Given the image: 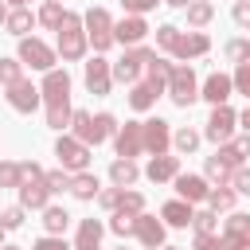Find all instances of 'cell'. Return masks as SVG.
I'll list each match as a JSON object with an SVG mask.
<instances>
[{
  "label": "cell",
  "mask_w": 250,
  "mask_h": 250,
  "mask_svg": "<svg viewBox=\"0 0 250 250\" xmlns=\"http://www.w3.org/2000/svg\"><path fill=\"white\" fill-rule=\"evenodd\" d=\"M39 16H31L27 8H12L8 12V20H4V27H8V35H16V39H23L27 31H31V23H35Z\"/></svg>",
  "instance_id": "d4e9b609"
},
{
  "label": "cell",
  "mask_w": 250,
  "mask_h": 250,
  "mask_svg": "<svg viewBox=\"0 0 250 250\" xmlns=\"http://www.w3.org/2000/svg\"><path fill=\"white\" fill-rule=\"evenodd\" d=\"M74 250H102V223H98V219H82V223H78Z\"/></svg>",
  "instance_id": "603a6c76"
},
{
  "label": "cell",
  "mask_w": 250,
  "mask_h": 250,
  "mask_svg": "<svg viewBox=\"0 0 250 250\" xmlns=\"http://www.w3.org/2000/svg\"><path fill=\"white\" fill-rule=\"evenodd\" d=\"M70 133H74L78 141L94 145V113H86V109H74V117H70Z\"/></svg>",
  "instance_id": "83f0119b"
},
{
  "label": "cell",
  "mask_w": 250,
  "mask_h": 250,
  "mask_svg": "<svg viewBox=\"0 0 250 250\" xmlns=\"http://www.w3.org/2000/svg\"><path fill=\"white\" fill-rule=\"evenodd\" d=\"M156 43H160L164 51H176V43H180V27H176V23H160V27H156Z\"/></svg>",
  "instance_id": "60d3db41"
},
{
  "label": "cell",
  "mask_w": 250,
  "mask_h": 250,
  "mask_svg": "<svg viewBox=\"0 0 250 250\" xmlns=\"http://www.w3.org/2000/svg\"><path fill=\"white\" fill-rule=\"evenodd\" d=\"M8 12H12V8H8V4H4V0H0V23H4V20H8Z\"/></svg>",
  "instance_id": "11a10c76"
},
{
  "label": "cell",
  "mask_w": 250,
  "mask_h": 250,
  "mask_svg": "<svg viewBox=\"0 0 250 250\" xmlns=\"http://www.w3.org/2000/svg\"><path fill=\"white\" fill-rule=\"evenodd\" d=\"M230 16H234V23H238V27H250V0H238Z\"/></svg>",
  "instance_id": "f907efd6"
},
{
  "label": "cell",
  "mask_w": 250,
  "mask_h": 250,
  "mask_svg": "<svg viewBox=\"0 0 250 250\" xmlns=\"http://www.w3.org/2000/svg\"><path fill=\"white\" fill-rule=\"evenodd\" d=\"M47 184H51V191H70V172L66 168H59V172H47Z\"/></svg>",
  "instance_id": "681fc988"
},
{
  "label": "cell",
  "mask_w": 250,
  "mask_h": 250,
  "mask_svg": "<svg viewBox=\"0 0 250 250\" xmlns=\"http://www.w3.org/2000/svg\"><path fill=\"white\" fill-rule=\"evenodd\" d=\"M191 227H195V234H215V227H219V211H195V219H191Z\"/></svg>",
  "instance_id": "8d00e7d4"
},
{
  "label": "cell",
  "mask_w": 250,
  "mask_h": 250,
  "mask_svg": "<svg viewBox=\"0 0 250 250\" xmlns=\"http://www.w3.org/2000/svg\"><path fill=\"white\" fill-rule=\"evenodd\" d=\"M160 250H176V246H160Z\"/></svg>",
  "instance_id": "94428289"
},
{
  "label": "cell",
  "mask_w": 250,
  "mask_h": 250,
  "mask_svg": "<svg viewBox=\"0 0 250 250\" xmlns=\"http://www.w3.org/2000/svg\"><path fill=\"white\" fill-rule=\"evenodd\" d=\"M8 4H12V8H27L31 0H8Z\"/></svg>",
  "instance_id": "6f0895ef"
},
{
  "label": "cell",
  "mask_w": 250,
  "mask_h": 250,
  "mask_svg": "<svg viewBox=\"0 0 250 250\" xmlns=\"http://www.w3.org/2000/svg\"><path fill=\"white\" fill-rule=\"evenodd\" d=\"M16 191H20V207H27V211H43V207L51 203V184H47V176L23 180Z\"/></svg>",
  "instance_id": "7c38bea8"
},
{
  "label": "cell",
  "mask_w": 250,
  "mask_h": 250,
  "mask_svg": "<svg viewBox=\"0 0 250 250\" xmlns=\"http://www.w3.org/2000/svg\"><path fill=\"white\" fill-rule=\"evenodd\" d=\"M43 105H47V125L51 129H66L70 125V117H74V109H70V74L66 70H47L43 74Z\"/></svg>",
  "instance_id": "6da1fadb"
},
{
  "label": "cell",
  "mask_w": 250,
  "mask_h": 250,
  "mask_svg": "<svg viewBox=\"0 0 250 250\" xmlns=\"http://www.w3.org/2000/svg\"><path fill=\"white\" fill-rule=\"evenodd\" d=\"M4 98H8V105H12L16 113H31V109L43 102V90H39L35 82L20 78V82H12V86H8V94H4Z\"/></svg>",
  "instance_id": "30bf717a"
},
{
  "label": "cell",
  "mask_w": 250,
  "mask_h": 250,
  "mask_svg": "<svg viewBox=\"0 0 250 250\" xmlns=\"http://www.w3.org/2000/svg\"><path fill=\"white\" fill-rule=\"evenodd\" d=\"M164 94V86H156V82H148V78H141V82H133L129 86V105L137 109V113H145V109H152L156 105V98Z\"/></svg>",
  "instance_id": "e0dca14e"
},
{
  "label": "cell",
  "mask_w": 250,
  "mask_h": 250,
  "mask_svg": "<svg viewBox=\"0 0 250 250\" xmlns=\"http://www.w3.org/2000/svg\"><path fill=\"white\" fill-rule=\"evenodd\" d=\"M55 156H59V164L74 176V172H86V168H90V156H94V152H90V145H86V141H78L74 133H70V137L62 133V137H59V145H55Z\"/></svg>",
  "instance_id": "277c9868"
},
{
  "label": "cell",
  "mask_w": 250,
  "mask_h": 250,
  "mask_svg": "<svg viewBox=\"0 0 250 250\" xmlns=\"http://www.w3.org/2000/svg\"><path fill=\"white\" fill-rule=\"evenodd\" d=\"M156 51H148V47H129L125 55H121V62H113V82H125V86H133V82H141V70L148 66V59H152Z\"/></svg>",
  "instance_id": "5b68a950"
},
{
  "label": "cell",
  "mask_w": 250,
  "mask_h": 250,
  "mask_svg": "<svg viewBox=\"0 0 250 250\" xmlns=\"http://www.w3.org/2000/svg\"><path fill=\"white\" fill-rule=\"evenodd\" d=\"M23 78V62L20 59H0V86H12Z\"/></svg>",
  "instance_id": "f35d334b"
},
{
  "label": "cell",
  "mask_w": 250,
  "mask_h": 250,
  "mask_svg": "<svg viewBox=\"0 0 250 250\" xmlns=\"http://www.w3.org/2000/svg\"><path fill=\"white\" fill-rule=\"evenodd\" d=\"M230 145H234V148H238V152H242V160H246V156H250V133H246V137H238V141H230Z\"/></svg>",
  "instance_id": "816d5d0a"
},
{
  "label": "cell",
  "mask_w": 250,
  "mask_h": 250,
  "mask_svg": "<svg viewBox=\"0 0 250 250\" xmlns=\"http://www.w3.org/2000/svg\"><path fill=\"white\" fill-rule=\"evenodd\" d=\"M168 98L188 109L195 98H199V82H195V70L191 66H172V78H168Z\"/></svg>",
  "instance_id": "52a82bcc"
},
{
  "label": "cell",
  "mask_w": 250,
  "mask_h": 250,
  "mask_svg": "<svg viewBox=\"0 0 250 250\" xmlns=\"http://www.w3.org/2000/svg\"><path fill=\"white\" fill-rule=\"evenodd\" d=\"M172 66H176V62H168V59H160V55H152V59H148V66H145V78L168 90V78H172Z\"/></svg>",
  "instance_id": "484cf974"
},
{
  "label": "cell",
  "mask_w": 250,
  "mask_h": 250,
  "mask_svg": "<svg viewBox=\"0 0 250 250\" xmlns=\"http://www.w3.org/2000/svg\"><path fill=\"white\" fill-rule=\"evenodd\" d=\"M207 51H211V39H207L203 31H188V35H180V43H176L172 55L188 62V59H199V55H207Z\"/></svg>",
  "instance_id": "d6986e66"
},
{
  "label": "cell",
  "mask_w": 250,
  "mask_h": 250,
  "mask_svg": "<svg viewBox=\"0 0 250 250\" xmlns=\"http://www.w3.org/2000/svg\"><path fill=\"white\" fill-rule=\"evenodd\" d=\"M238 125H242V129H246V133H250V105H246V109H242V113H238Z\"/></svg>",
  "instance_id": "f5cc1de1"
},
{
  "label": "cell",
  "mask_w": 250,
  "mask_h": 250,
  "mask_svg": "<svg viewBox=\"0 0 250 250\" xmlns=\"http://www.w3.org/2000/svg\"><path fill=\"white\" fill-rule=\"evenodd\" d=\"M230 94H234V78H230V74H219V70H215V74H207V78H203L199 98H207L211 105H223Z\"/></svg>",
  "instance_id": "9a60e30c"
},
{
  "label": "cell",
  "mask_w": 250,
  "mask_h": 250,
  "mask_svg": "<svg viewBox=\"0 0 250 250\" xmlns=\"http://www.w3.org/2000/svg\"><path fill=\"white\" fill-rule=\"evenodd\" d=\"M172 184H176L180 199H188V203H203V199L211 195V184H207V176H195V172H180Z\"/></svg>",
  "instance_id": "4fadbf2b"
},
{
  "label": "cell",
  "mask_w": 250,
  "mask_h": 250,
  "mask_svg": "<svg viewBox=\"0 0 250 250\" xmlns=\"http://www.w3.org/2000/svg\"><path fill=\"white\" fill-rule=\"evenodd\" d=\"M164 4H172V8H188L191 0H164Z\"/></svg>",
  "instance_id": "9f6ffc18"
},
{
  "label": "cell",
  "mask_w": 250,
  "mask_h": 250,
  "mask_svg": "<svg viewBox=\"0 0 250 250\" xmlns=\"http://www.w3.org/2000/svg\"><path fill=\"white\" fill-rule=\"evenodd\" d=\"M145 176L152 180V184H164V180H176L180 176V156H152L148 160V168H145Z\"/></svg>",
  "instance_id": "ffe728a7"
},
{
  "label": "cell",
  "mask_w": 250,
  "mask_h": 250,
  "mask_svg": "<svg viewBox=\"0 0 250 250\" xmlns=\"http://www.w3.org/2000/svg\"><path fill=\"white\" fill-rule=\"evenodd\" d=\"M137 180H141V168H137L129 156H117V160L109 164V184H113V188H133Z\"/></svg>",
  "instance_id": "44dd1931"
},
{
  "label": "cell",
  "mask_w": 250,
  "mask_h": 250,
  "mask_svg": "<svg viewBox=\"0 0 250 250\" xmlns=\"http://www.w3.org/2000/svg\"><path fill=\"white\" fill-rule=\"evenodd\" d=\"M16 59H20L23 66H31V70H43V74H47V70H55V59H59V55H55L43 39L23 35V39H20V55H16Z\"/></svg>",
  "instance_id": "8992f818"
},
{
  "label": "cell",
  "mask_w": 250,
  "mask_h": 250,
  "mask_svg": "<svg viewBox=\"0 0 250 250\" xmlns=\"http://www.w3.org/2000/svg\"><path fill=\"white\" fill-rule=\"evenodd\" d=\"M195 250H230L223 234H195Z\"/></svg>",
  "instance_id": "7bdbcfd3"
},
{
  "label": "cell",
  "mask_w": 250,
  "mask_h": 250,
  "mask_svg": "<svg viewBox=\"0 0 250 250\" xmlns=\"http://www.w3.org/2000/svg\"><path fill=\"white\" fill-rule=\"evenodd\" d=\"M20 184H23V164L0 160V188H20Z\"/></svg>",
  "instance_id": "74e56055"
},
{
  "label": "cell",
  "mask_w": 250,
  "mask_h": 250,
  "mask_svg": "<svg viewBox=\"0 0 250 250\" xmlns=\"http://www.w3.org/2000/svg\"><path fill=\"white\" fill-rule=\"evenodd\" d=\"M223 238H227V246H230V242H242V238H250V215L234 211V215L227 219V230H223Z\"/></svg>",
  "instance_id": "4316f807"
},
{
  "label": "cell",
  "mask_w": 250,
  "mask_h": 250,
  "mask_svg": "<svg viewBox=\"0 0 250 250\" xmlns=\"http://www.w3.org/2000/svg\"><path fill=\"white\" fill-rule=\"evenodd\" d=\"M160 0H121V8L129 12V16H145V12H152Z\"/></svg>",
  "instance_id": "c3c4849f"
},
{
  "label": "cell",
  "mask_w": 250,
  "mask_h": 250,
  "mask_svg": "<svg viewBox=\"0 0 250 250\" xmlns=\"http://www.w3.org/2000/svg\"><path fill=\"white\" fill-rule=\"evenodd\" d=\"M86 47H90V35H86L82 16L66 12L62 23H59V55H62V62H78L86 55Z\"/></svg>",
  "instance_id": "7a4b0ae2"
},
{
  "label": "cell",
  "mask_w": 250,
  "mask_h": 250,
  "mask_svg": "<svg viewBox=\"0 0 250 250\" xmlns=\"http://www.w3.org/2000/svg\"><path fill=\"white\" fill-rule=\"evenodd\" d=\"M172 148L184 152V156L195 152V148H199V133H195V129H176V133H172Z\"/></svg>",
  "instance_id": "d6a6232c"
},
{
  "label": "cell",
  "mask_w": 250,
  "mask_h": 250,
  "mask_svg": "<svg viewBox=\"0 0 250 250\" xmlns=\"http://www.w3.org/2000/svg\"><path fill=\"white\" fill-rule=\"evenodd\" d=\"M223 55H227V62H250V39H230L227 47H223Z\"/></svg>",
  "instance_id": "836d02e7"
},
{
  "label": "cell",
  "mask_w": 250,
  "mask_h": 250,
  "mask_svg": "<svg viewBox=\"0 0 250 250\" xmlns=\"http://www.w3.org/2000/svg\"><path fill=\"white\" fill-rule=\"evenodd\" d=\"M98 191H102L98 176H90V172H74L70 176V195L74 199H98Z\"/></svg>",
  "instance_id": "cb8c5ba5"
},
{
  "label": "cell",
  "mask_w": 250,
  "mask_h": 250,
  "mask_svg": "<svg viewBox=\"0 0 250 250\" xmlns=\"http://www.w3.org/2000/svg\"><path fill=\"white\" fill-rule=\"evenodd\" d=\"M137 238H141V246H148V250H160L164 246V223L160 219H152V215H137V230H133Z\"/></svg>",
  "instance_id": "ac0fdd59"
},
{
  "label": "cell",
  "mask_w": 250,
  "mask_h": 250,
  "mask_svg": "<svg viewBox=\"0 0 250 250\" xmlns=\"http://www.w3.org/2000/svg\"><path fill=\"white\" fill-rule=\"evenodd\" d=\"M62 16H66V8H62V0H47V4L39 8V23H43V27H51V31H59V23H62Z\"/></svg>",
  "instance_id": "4dcf8cb0"
},
{
  "label": "cell",
  "mask_w": 250,
  "mask_h": 250,
  "mask_svg": "<svg viewBox=\"0 0 250 250\" xmlns=\"http://www.w3.org/2000/svg\"><path fill=\"white\" fill-rule=\"evenodd\" d=\"M230 78H234V90H238V94H246V98H250V62H238V66H234V74H230Z\"/></svg>",
  "instance_id": "b9f144b4"
},
{
  "label": "cell",
  "mask_w": 250,
  "mask_h": 250,
  "mask_svg": "<svg viewBox=\"0 0 250 250\" xmlns=\"http://www.w3.org/2000/svg\"><path fill=\"white\" fill-rule=\"evenodd\" d=\"M203 176H207V180H215V184H227L234 172H230V168H227L219 156H207V164H203Z\"/></svg>",
  "instance_id": "e575fe53"
},
{
  "label": "cell",
  "mask_w": 250,
  "mask_h": 250,
  "mask_svg": "<svg viewBox=\"0 0 250 250\" xmlns=\"http://www.w3.org/2000/svg\"><path fill=\"white\" fill-rule=\"evenodd\" d=\"M31 250H74V246H66V238H62V234H43Z\"/></svg>",
  "instance_id": "bcb514c9"
},
{
  "label": "cell",
  "mask_w": 250,
  "mask_h": 250,
  "mask_svg": "<svg viewBox=\"0 0 250 250\" xmlns=\"http://www.w3.org/2000/svg\"><path fill=\"white\" fill-rule=\"evenodd\" d=\"M234 195H238L234 188L219 184V188H215V191L207 195V207H211V211H230V207H234Z\"/></svg>",
  "instance_id": "1f68e13d"
},
{
  "label": "cell",
  "mask_w": 250,
  "mask_h": 250,
  "mask_svg": "<svg viewBox=\"0 0 250 250\" xmlns=\"http://www.w3.org/2000/svg\"><path fill=\"white\" fill-rule=\"evenodd\" d=\"M117 211H125V215H141V211H145V195L125 188V191H121V203H117Z\"/></svg>",
  "instance_id": "ab89813d"
},
{
  "label": "cell",
  "mask_w": 250,
  "mask_h": 250,
  "mask_svg": "<svg viewBox=\"0 0 250 250\" xmlns=\"http://www.w3.org/2000/svg\"><path fill=\"white\" fill-rule=\"evenodd\" d=\"M23 211H27V207H8V211H0V227H4V230H16V227L23 223Z\"/></svg>",
  "instance_id": "f6af8a7d"
},
{
  "label": "cell",
  "mask_w": 250,
  "mask_h": 250,
  "mask_svg": "<svg viewBox=\"0 0 250 250\" xmlns=\"http://www.w3.org/2000/svg\"><path fill=\"white\" fill-rule=\"evenodd\" d=\"M145 35H148L145 16H125L121 23H113V39L121 47H137V43H145Z\"/></svg>",
  "instance_id": "5bb4252c"
},
{
  "label": "cell",
  "mask_w": 250,
  "mask_h": 250,
  "mask_svg": "<svg viewBox=\"0 0 250 250\" xmlns=\"http://www.w3.org/2000/svg\"><path fill=\"white\" fill-rule=\"evenodd\" d=\"M121 250H125V246H121Z\"/></svg>",
  "instance_id": "6125c7cd"
},
{
  "label": "cell",
  "mask_w": 250,
  "mask_h": 250,
  "mask_svg": "<svg viewBox=\"0 0 250 250\" xmlns=\"http://www.w3.org/2000/svg\"><path fill=\"white\" fill-rule=\"evenodd\" d=\"M82 23H86V35H90V47L102 55V51H109L117 39H113V16L105 12V8H90L86 16H82Z\"/></svg>",
  "instance_id": "3957f363"
},
{
  "label": "cell",
  "mask_w": 250,
  "mask_h": 250,
  "mask_svg": "<svg viewBox=\"0 0 250 250\" xmlns=\"http://www.w3.org/2000/svg\"><path fill=\"white\" fill-rule=\"evenodd\" d=\"M160 219H164L168 227H191L195 211H191V203H188V199H168V203L160 207Z\"/></svg>",
  "instance_id": "7402d4cb"
},
{
  "label": "cell",
  "mask_w": 250,
  "mask_h": 250,
  "mask_svg": "<svg viewBox=\"0 0 250 250\" xmlns=\"http://www.w3.org/2000/svg\"><path fill=\"white\" fill-rule=\"evenodd\" d=\"M109 230H113V234H121V238H129V234L137 230V215H125V211H113V219H109Z\"/></svg>",
  "instance_id": "d590c367"
},
{
  "label": "cell",
  "mask_w": 250,
  "mask_h": 250,
  "mask_svg": "<svg viewBox=\"0 0 250 250\" xmlns=\"http://www.w3.org/2000/svg\"><path fill=\"white\" fill-rule=\"evenodd\" d=\"M234 125H238V113L223 102V105H215L211 109V117H207V141H215V145H227L230 141V133H234Z\"/></svg>",
  "instance_id": "ba28073f"
},
{
  "label": "cell",
  "mask_w": 250,
  "mask_h": 250,
  "mask_svg": "<svg viewBox=\"0 0 250 250\" xmlns=\"http://www.w3.org/2000/svg\"><path fill=\"white\" fill-rule=\"evenodd\" d=\"M211 16H215V4H211V0H191V4H188V23H191V27H207Z\"/></svg>",
  "instance_id": "f546056e"
},
{
  "label": "cell",
  "mask_w": 250,
  "mask_h": 250,
  "mask_svg": "<svg viewBox=\"0 0 250 250\" xmlns=\"http://www.w3.org/2000/svg\"><path fill=\"white\" fill-rule=\"evenodd\" d=\"M230 250H250V238H242V242H230Z\"/></svg>",
  "instance_id": "db71d44e"
},
{
  "label": "cell",
  "mask_w": 250,
  "mask_h": 250,
  "mask_svg": "<svg viewBox=\"0 0 250 250\" xmlns=\"http://www.w3.org/2000/svg\"><path fill=\"white\" fill-rule=\"evenodd\" d=\"M113 141H117V156H129V160H133V156H141V152H145L141 121H129L125 129H117V137H113Z\"/></svg>",
  "instance_id": "2e32d148"
},
{
  "label": "cell",
  "mask_w": 250,
  "mask_h": 250,
  "mask_svg": "<svg viewBox=\"0 0 250 250\" xmlns=\"http://www.w3.org/2000/svg\"><path fill=\"white\" fill-rule=\"evenodd\" d=\"M0 250H20V246H0Z\"/></svg>",
  "instance_id": "91938a15"
},
{
  "label": "cell",
  "mask_w": 250,
  "mask_h": 250,
  "mask_svg": "<svg viewBox=\"0 0 250 250\" xmlns=\"http://www.w3.org/2000/svg\"><path fill=\"white\" fill-rule=\"evenodd\" d=\"M43 227H47V234H62L66 227H70V215H66V207H43Z\"/></svg>",
  "instance_id": "f1b7e54d"
},
{
  "label": "cell",
  "mask_w": 250,
  "mask_h": 250,
  "mask_svg": "<svg viewBox=\"0 0 250 250\" xmlns=\"http://www.w3.org/2000/svg\"><path fill=\"white\" fill-rule=\"evenodd\" d=\"M121 191H125V188H102V191H98V203H102L105 211H117V203H121Z\"/></svg>",
  "instance_id": "ee69618b"
},
{
  "label": "cell",
  "mask_w": 250,
  "mask_h": 250,
  "mask_svg": "<svg viewBox=\"0 0 250 250\" xmlns=\"http://www.w3.org/2000/svg\"><path fill=\"white\" fill-rule=\"evenodd\" d=\"M230 184H234V191H238V195H250V168H246V164H242V168H234Z\"/></svg>",
  "instance_id": "7dc6e473"
},
{
  "label": "cell",
  "mask_w": 250,
  "mask_h": 250,
  "mask_svg": "<svg viewBox=\"0 0 250 250\" xmlns=\"http://www.w3.org/2000/svg\"><path fill=\"white\" fill-rule=\"evenodd\" d=\"M109 86H113V66H109L102 55H94V59L86 62V90L98 94V98H105Z\"/></svg>",
  "instance_id": "8fae6325"
},
{
  "label": "cell",
  "mask_w": 250,
  "mask_h": 250,
  "mask_svg": "<svg viewBox=\"0 0 250 250\" xmlns=\"http://www.w3.org/2000/svg\"><path fill=\"white\" fill-rule=\"evenodd\" d=\"M0 246H4V227H0Z\"/></svg>",
  "instance_id": "680465c9"
},
{
  "label": "cell",
  "mask_w": 250,
  "mask_h": 250,
  "mask_svg": "<svg viewBox=\"0 0 250 250\" xmlns=\"http://www.w3.org/2000/svg\"><path fill=\"white\" fill-rule=\"evenodd\" d=\"M141 133H145V152L164 156V152L172 148V129H168L164 117H148V121H141Z\"/></svg>",
  "instance_id": "9c48e42d"
}]
</instances>
